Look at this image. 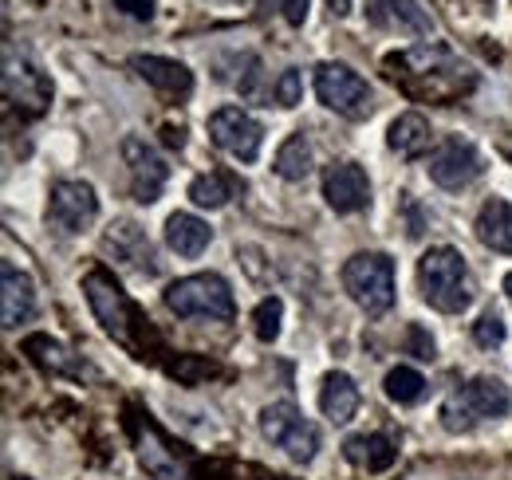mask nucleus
Returning a JSON list of instances; mask_svg holds the SVG:
<instances>
[{"label":"nucleus","mask_w":512,"mask_h":480,"mask_svg":"<svg viewBox=\"0 0 512 480\" xmlns=\"http://www.w3.org/2000/svg\"><path fill=\"white\" fill-rule=\"evenodd\" d=\"M430 142H434V130H430V122L422 119V115H398V119L390 122V130H386V146L398 154V158H422L426 150H430Z\"/></svg>","instance_id":"19"},{"label":"nucleus","mask_w":512,"mask_h":480,"mask_svg":"<svg viewBox=\"0 0 512 480\" xmlns=\"http://www.w3.org/2000/svg\"><path fill=\"white\" fill-rule=\"evenodd\" d=\"M209 138L225 154H233L241 162H256L260 146H264V126L249 111H241V107H221V111L209 115Z\"/></svg>","instance_id":"9"},{"label":"nucleus","mask_w":512,"mask_h":480,"mask_svg":"<svg viewBox=\"0 0 512 480\" xmlns=\"http://www.w3.org/2000/svg\"><path fill=\"white\" fill-rule=\"evenodd\" d=\"M434 335L422 327V323H410L406 327V355H414V359H422V362H434Z\"/></svg>","instance_id":"30"},{"label":"nucleus","mask_w":512,"mask_h":480,"mask_svg":"<svg viewBox=\"0 0 512 480\" xmlns=\"http://www.w3.org/2000/svg\"><path fill=\"white\" fill-rule=\"evenodd\" d=\"M4 99H8L20 115L36 119V115H44L48 103H52V79L28 60V56H16V52L8 48V52H4Z\"/></svg>","instance_id":"7"},{"label":"nucleus","mask_w":512,"mask_h":480,"mask_svg":"<svg viewBox=\"0 0 512 480\" xmlns=\"http://www.w3.org/2000/svg\"><path fill=\"white\" fill-rule=\"evenodd\" d=\"M276 8H280V16H284L292 28H300V24L308 20V12H312V0H276Z\"/></svg>","instance_id":"31"},{"label":"nucleus","mask_w":512,"mask_h":480,"mask_svg":"<svg viewBox=\"0 0 512 480\" xmlns=\"http://www.w3.org/2000/svg\"><path fill=\"white\" fill-rule=\"evenodd\" d=\"M209 240H213V229L201 217H193V213H174L166 221V244L178 256H201L209 248Z\"/></svg>","instance_id":"21"},{"label":"nucleus","mask_w":512,"mask_h":480,"mask_svg":"<svg viewBox=\"0 0 512 480\" xmlns=\"http://www.w3.org/2000/svg\"><path fill=\"white\" fill-rule=\"evenodd\" d=\"M300 95H304V79H300V71H296V67L280 71V79L272 83V99H276L280 107H296Z\"/></svg>","instance_id":"29"},{"label":"nucleus","mask_w":512,"mask_h":480,"mask_svg":"<svg viewBox=\"0 0 512 480\" xmlns=\"http://www.w3.org/2000/svg\"><path fill=\"white\" fill-rule=\"evenodd\" d=\"M323 197L335 213H359L371 205V181L355 162H331L323 170Z\"/></svg>","instance_id":"13"},{"label":"nucleus","mask_w":512,"mask_h":480,"mask_svg":"<svg viewBox=\"0 0 512 480\" xmlns=\"http://www.w3.org/2000/svg\"><path fill=\"white\" fill-rule=\"evenodd\" d=\"M166 307L182 319H233L237 315V303H233V288L217 276V272H201V276H186V280H174L166 292H162Z\"/></svg>","instance_id":"3"},{"label":"nucleus","mask_w":512,"mask_h":480,"mask_svg":"<svg viewBox=\"0 0 512 480\" xmlns=\"http://www.w3.org/2000/svg\"><path fill=\"white\" fill-rule=\"evenodd\" d=\"M390 16H394L398 28L414 32V36H430V32H434V20L422 12L418 0H390Z\"/></svg>","instance_id":"26"},{"label":"nucleus","mask_w":512,"mask_h":480,"mask_svg":"<svg viewBox=\"0 0 512 480\" xmlns=\"http://www.w3.org/2000/svg\"><path fill=\"white\" fill-rule=\"evenodd\" d=\"M320 410H323V418H331L335 425H343V421L355 418V410H359V386H355V378H351V374L331 370V374L323 378Z\"/></svg>","instance_id":"17"},{"label":"nucleus","mask_w":512,"mask_h":480,"mask_svg":"<svg viewBox=\"0 0 512 480\" xmlns=\"http://www.w3.org/2000/svg\"><path fill=\"white\" fill-rule=\"evenodd\" d=\"M127 16H134V20H150L154 16V0H115Z\"/></svg>","instance_id":"32"},{"label":"nucleus","mask_w":512,"mask_h":480,"mask_svg":"<svg viewBox=\"0 0 512 480\" xmlns=\"http://www.w3.org/2000/svg\"><path fill=\"white\" fill-rule=\"evenodd\" d=\"M505 296H509V303H512V272L505 276Z\"/></svg>","instance_id":"35"},{"label":"nucleus","mask_w":512,"mask_h":480,"mask_svg":"<svg viewBox=\"0 0 512 480\" xmlns=\"http://www.w3.org/2000/svg\"><path fill=\"white\" fill-rule=\"evenodd\" d=\"M481 174H485V158L465 138H446L430 154V178L438 181L442 189H465V185H473Z\"/></svg>","instance_id":"10"},{"label":"nucleus","mask_w":512,"mask_h":480,"mask_svg":"<svg viewBox=\"0 0 512 480\" xmlns=\"http://www.w3.org/2000/svg\"><path fill=\"white\" fill-rule=\"evenodd\" d=\"M316 95H320L323 107L335 111V115H347V119L371 115V87L347 63H320L316 67Z\"/></svg>","instance_id":"6"},{"label":"nucleus","mask_w":512,"mask_h":480,"mask_svg":"<svg viewBox=\"0 0 512 480\" xmlns=\"http://www.w3.org/2000/svg\"><path fill=\"white\" fill-rule=\"evenodd\" d=\"M512 410V394L509 386L501 378H473L465 382L461 390H453L442 406V425L449 433H469L477 421H489V418H505Z\"/></svg>","instance_id":"2"},{"label":"nucleus","mask_w":512,"mask_h":480,"mask_svg":"<svg viewBox=\"0 0 512 480\" xmlns=\"http://www.w3.org/2000/svg\"><path fill=\"white\" fill-rule=\"evenodd\" d=\"M32 359L40 362L44 370H56V374H71V378H83V374H95L87 362H75L71 359V351H64L60 343H52V339H44V335H36V339H28V347H24Z\"/></svg>","instance_id":"22"},{"label":"nucleus","mask_w":512,"mask_h":480,"mask_svg":"<svg viewBox=\"0 0 512 480\" xmlns=\"http://www.w3.org/2000/svg\"><path fill=\"white\" fill-rule=\"evenodd\" d=\"M386 398L390 402H398V406H414V402H422V394H426V378L414 370V366H394L390 374H386Z\"/></svg>","instance_id":"24"},{"label":"nucleus","mask_w":512,"mask_h":480,"mask_svg":"<svg viewBox=\"0 0 512 480\" xmlns=\"http://www.w3.org/2000/svg\"><path fill=\"white\" fill-rule=\"evenodd\" d=\"M327 8H331L335 16H347V12H351V0H327Z\"/></svg>","instance_id":"34"},{"label":"nucleus","mask_w":512,"mask_h":480,"mask_svg":"<svg viewBox=\"0 0 512 480\" xmlns=\"http://www.w3.org/2000/svg\"><path fill=\"white\" fill-rule=\"evenodd\" d=\"M343 453H347L351 465H359V469H367V473H383V469L394 465L398 445H394V437H386V433H359V437H347Z\"/></svg>","instance_id":"18"},{"label":"nucleus","mask_w":512,"mask_h":480,"mask_svg":"<svg viewBox=\"0 0 512 480\" xmlns=\"http://www.w3.org/2000/svg\"><path fill=\"white\" fill-rule=\"evenodd\" d=\"M190 197L201 209H221L229 201V181L221 174H201V178L190 181Z\"/></svg>","instance_id":"25"},{"label":"nucleus","mask_w":512,"mask_h":480,"mask_svg":"<svg viewBox=\"0 0 512 480\" xmlns=\"http://www.w3.org/2000/svg\"><path fill=\"white\" fill-rule=\"evenodd\" d=\"M418 288H422V300L446 315H457L473 303V276H469V264L457 248L438 244L430 248L422 260H418Z\"/></svg>","instance_id":"1"},{"label":"nucleus","mask_w":512,"mask_h":480,"mask_svg":"<svg viewBox=\"0 0 512 480\" xmlns=\"http://www.w3.org/2000/svg\"><path fill=\"white\" fill-rule=\"evenodd\" d=\"M123 158H127L130 189H134V197H138L142 205H154V201H158V193H162V185H166V178H170L166 158H162L146 138H134V134L123 142Z\"/></svg>","instance_id":"12"},{"label":"nucleus","mask_w":512,"mask_h":480,"mask_svg":"<svg viewBox=\"0 0 512 480\" xmlns=\"http://www.w3.org/2000/svg\"><path fill=\"white\" fill-rule=\"evenodd\" d=\"M36 315V288H32V276L20 272L16 264H0V319L4 327H20Z\"/></svg>","instance_id":"14"},{"label":"nucleus","mask_w":512,"mask_h":480,"mask_svg":"<svg viewBox=\"0 0 512 480\" xmlns=\"http://www.w3.org/2000/svg\"><path fill=\"white\" fill-rule=\"evenodd\" d=\"M99 217V197L87 181H56L52 185V205H48V221L64 233H83L91 229V221Z\"/></svg>","instance_id":"11"},{"label":"nucleus","mask_w":512,"mask_h":480,"mask_svg":"<svg viewBox=\"0 0 512 480\" xmlns=\"http://www.w3.org/2000/svg\"><path fill=\"white\" fill-rule=\"evenodd\" d=\"M107 252H115L119 256V264H127L134 272H146V276H154L158 272V260H154V248H150V240L146 233L134 225V221H119V225H111V233H107Z\"/></svg>","instance_id":"15"},{"label":"nucleus","mask_w":512,"mask_h":480,"mask_svg":"<svg viewBox=\"0 0 512 480\" xmlns=\"http://www.w3.org/2000/svg\"><path fill=\"white\" fill-rule=\"evenodd\" d=\"M130 67L138 71V79H146L150 87H158L166 95H190L193 91V71L186 63L166 60V56H134Z\"/></svg>","instance_id":"16"},{"label":"nucleus","mask_w":512,"mask_h":480,"mask_svg":"<svg viewBox=\"0 0 512 480\" xmlns=\"http://www.w3.org/2000/svg\"><path fill=\"white\" fill-rule=\"evenodd\" d=\"M505 319L497 315V311H485L477 323H473V339H477V347H485V351H493V347H501L505 343Z\"/></svg>","instance_id":"28"},{"label":"nucleus","mask_w":512,"mask_h":480,"mask_svg":"<svg viewBox=\"0 0 512 480\" xmlns=\"http://www.w3.org/2000/svg\"><path fill=\"white\" fill-rule=\"evenodd\" d=\"M276 174L284 181H304L312 174V146L304 134H292L280 150H276Z\"/></svg>","instance_id":"23"},{"label":"nucleus","mask_w":512,"mask_h":480,"mask_svg":"<svg viewBox=\"0 0 512 480\" xmlns=\"http://www.w3.org/2000/svg\"><path fill=\"white\" fill-rule=\"evenodd\" d=\"M343 288L367 315H386L394 307V260L386 252H355L343 264Z\"/></svg>","instance_id":"4"},{"label":"nucleus","mask_w":512,"mask_h":480,"mask_svg":"<svg viewBox=\"0 0 512 480\" xmlns=\"http://www.w3.org/2000/svg\"><path fill=\"white\" fill-rule=\"evenodd\" d=\"M280 323H284V303L276 300V296H268V300L256 303L253 327H256V339H260V343H276Z\"/></svg>","instance_id":"27"},{"label":"nucleus","mask_w":512,"mask_h":480,"mask_svg":"<svg viewBox=\"0 0 512 480\" xmlns=\"http://www.w3.org/2000/svg\"><path fill=\"white\" fill-rule=\"evenodd\" d=\"M260 433L264 441H272L276 449H284L296 465H308L320 449V429L304 418L292 402H272L260 410Z\"/></svg>","instance_id":"5"},{"label":"nucleus","mask_w":512,"mask_h":480,"mask_svg":"<svg viewBox=\"0 0 512 480\" xmlns=\"http://www.w3.org/2000/svg\"><path fill=\"white\" fill-rule=\"evenodd\" d=\"M477 240L493 252H512V205L505 197H489L477 213Z\"/></svg>","instance_id":"20"},{"label":"nucleus","mask_w":512,"mask_h":480,"mask_svg":"<svg viewBox=\"0 0 512 480\" xmlns=\"http://www.w3.org/2000/svg\"><path fill=\"white\" fill-rule=\"evenodd\" d=\"M83 296L91 303L95 319L103 323L107 335H115L119 343H130V319H134V307H130L127 292L115 284V276H107L103 268L87 272L83 276Z\"/></svg>","instance_id":"8"},{"label":"nucleus","mask_w":512,"mask_h":480,"mask_svg":"<svg viewBox=\"0 0 512 480\" xmlns=\"http://www.w3.org/2000/svg\"><path fill=\"white\" fill-rule=\"evenodd\" d=\"M182 142H186V138H182V130L166 126V146H178V150H182Z\"/></svg>","instance_id":"33"}]
</instances>
